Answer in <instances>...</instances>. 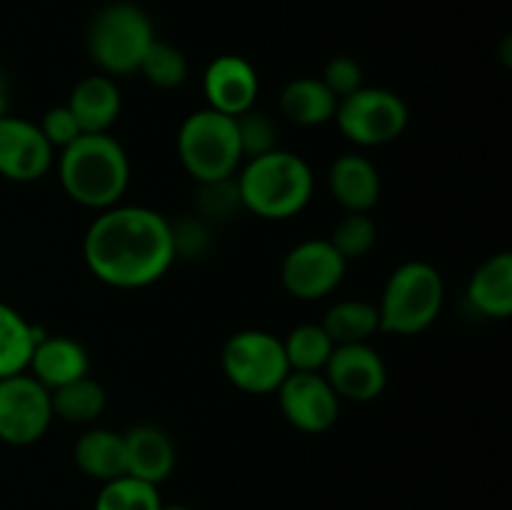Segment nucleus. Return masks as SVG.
<instances>
[{
    "label": "nucleus",
    "mask_w": 512,
    "mask_h": 510,
    "mask_svg": "<svg viewBox=\"0 0 512 510\" xmlns=\"http://www.w3.org/2000/svg\"><path fill=\"white\" fill-rule=\"evenodd\" d=\"M243 210L263 220H290L308 208L315 190V175L310 165L290 150L250 158L240 173H235Z\"/></svg>",
    "instance_id": "obj_3"
},
{
    "label": "nucleus",
    "mask_w": 512,
    "mask_h": 510,
    "mask_svg": "<svg viewBox=\"0 0 512 510\" xmlns=\"http://www.w3.org/2000/svg\"><path fill=\"white\" fill-rule=\"evenodd\" d=\"M335 125L345 140L360 148H380L408 128V105L398 93L388 88H358L355 93L338 100L333 115Z\"/></svg>",
    "instance_id": "obj_7"
},
{
    "label": "nucleus",
    "mask_w": 512,
    "mask_h": 510,
    "mask_svg": "<svg viewBox=\"0 0 512 510\" xmlns=\"http://www.w3.org/2000/svg\"><path fill=\"white\" fill-rule=\"evenodd\" d=\"M58 178L73 203L108 210L130 185V160L110 133H83L58 153Z\"/></svg>",
    "instance_id": "obj_2"
},
{
    "label": "nucleus",
    "mask_w": 512,
    "mask_h": 510,
    "mask_svg": "<svg viewBox=\"0 0 512 510\" xmlns=\"http://www.w3.org/2000/svg\"><path fill=\"white\" fill-rule=\"evenodd\" d=\"M138 73H143V78L160 90L180 88L188 80V58L178 45L155 38L140 60Z\"/></svg>",
    "instance_id": "obj_26"
},
{
    "label": "nucleus",
    "mask_w": 512,
    "mask_h": 510,
    "mask_svg": "<svg viewBox=\"0 0 512 510\" xmlns=\"http://www.w3.org/2000/svg\"><path fill=\"white\" fill-rule=\"evenodd\" d=\"M328 188L345 213H370L383 193L378 168L360 153H343L333 160L328 170Z\"/></svg>",
    "instance_id": "obj_15"
},
{
    "label": "nucleus",
    "mask_w": 512,
    "mask_h": 510,
    "mask_svg": "<svg viewBox=\"0 0 512 510\" xmlns=\"http://www.w3.org/2000/svg\"><path fill=\"white\" fill-rule=\"evenodd\" d=\"M328 240L350 263V260L365 258L375 248V243H378V225L370 218V213H345Z\"/></svg>",
    "instance_id": "obj_28"
},
{
    "label": "nucleus",
    "mask_w": 512,
    "mask_h": 510,
    "mask_svg": "<svg viewBox=\"0 0 512 510\" xmlns=\"http://www.w3.org/2000/svg\"><path fill=\"white\" fill-rule=\"evenodd\" d=\"M155 40L150 15L140 5L120 0L100 8L88 28V53L103 75L138 73L140 60Z\"/></svg>",
    "instance_id": "obj_6"
},
{
    "label": "nucleus",
    "mask_w": 512,
    "mask_h": 510,
    "mask_svg": "<svg viewBox=\"0 0 512 510\" xmlns=\"http://www.w3.org/2000/svg\"><path fill=\"white\" fill-rule=\"evenodd\" d=\"M320 325L335 345L370 343V338L380 330V315L368 300L350 298L330 305Z\"/></svg>",
    "instance_id": "obj_24"
},
{
    "label": "nucleus",
    "mask_w": 512,
    "mask_h": 510,
    "mask_svg": "<svg viewBox=\"0 0 512 510\" xmlns=\"http://www.w3.org/2000/svg\"><path fill=\"white\" fill-rule=\"evenodd\" d=\"M333 348L335 343L320 323L295 325L288 338H283L290 370H300V373H323Z\"/></svg>",
    "instance_id": "obj_25"
},
{
    "label": "nucleus",
    "mask_w": 512,
    "mask_h": 510,
    "mask_svg": "<svg viewBox=\"0 0 512 510\" xmlns=\"http://www.w3.org/2000/svg\"><path fill=\"white\" fill-rule=\"evenodd\" d=\"M160 505H163V498L158 493V485L120 475L103 483L93 510H160Z\"/></svg>",
    "instance_id": "obj_27"
},
{
    "label": "nucleus",
    "mask_w": 512,
    "mask_h": 510,
    "mask_svg": "<svg viewBox=\"0 0 512 510\" xmlns=\"http://www.w3.org/2000/svg\"><path fill=\"white\" fill-rule=\"evenodd\" d=\"M73 460L78 470L98 483L120 478L128 473L123 433L108 428H88L73 445Z\"/></svg>",
    "instance_id": "obj_20"
},
{
    "label": "nucleus",
    "mask_w": 512,
    "mask_h": 510,
    "mask_svg": "<svg viewBox=\"0 0 512 510\" xmlns=\"http://www.w3.org/2000/svg\"><path fill=\"white\" fill-rule=\"evenodd\" d=\"M445 303L443 275L425 260H408L390 273L378 300L380 330L393 335H418L438 320Z\"/></svg>",
    "instance_id": "obj_4"
},
{
    "label": "nucleus",
    "mask_w": 512,
    "mask_h": 510,
    "mask_svg": "<svg viewBox=\"0 0 512 510\" xmlns=\"http://www.w3.org/2000/svg\"><path fill=\"white\" fill-rule=\"evenodd\" d=\"M348 260L328 238H310L293 245L280 265V283L295 300H323L343 283Z\"/></svg>",
    "instance_id": "obj_10"
},
{
    "label": "nucleus",
    "mask_w": 512,
    "mask_h": 510,
    "mask_svg": "<svg viewBox=\"0 0 512 510\" xmlns=\"http://www.w3.org/2000/svg\"><path fill=\"white\" fill-rule=\"evenodd\" d=\"M55 150L38 123L3 115L0 118V175L13 183H35L53 168Z\"/></svg>",
    "instance_id": "obj_13"
},
{
    "label": "nucleus",
    "mask_w": 512,
    "mask_h": 510,
    "mask_svg": "<svg viewBox=\"0 0 512 510\" xmlns=\"http://www.w3.org/2000/svg\"><path fill=\"white\" fill-rule=\"evenodd\" d=\"M235 125H238L243 160L258 158V155H265L278 148V128H275L270 115L263 113V110L250 108L248 113L235 118Z\"/></svg>",
    "instance_id": "obj_29"
},
{
    "label": "nucleus",
    "mask_w": 512,
    "mask_h": 510,
    "mask_svg": "<svg viewBox=\"0 0 512 510\" xmlns=\"http://www.w3.org/2000/svg\"><path fill=\"white\" fill-rule=\"evenodd\" d=\"M83 258L100 283L138 290L158 283L178 260L173 223L145 205L100 210L83 238Z\"/></svg>",
    "instance_id": "obj_1"
},
{
    "label": "nucleus",
    "mask_w": 512,
    "mask_h": 510,
    "mask_svg": "<svg viewBox=\"0 0 512 510\" xmlns=\"http://www.w3.org/2000/svg\"><path fill=\"white\" fill-rule=\"evenodd\" d=\"M275 393L283 418L300 433H325L340 415V398L323 373L290 370Z\"/></svg>",
    "instance_id": "obj_11"
},
{
    "label": "nucleus",
    "mask_w": 512,
    "mask_h": 510,
    "mask_svg": "<svg viewBox=\"0 0 512 510\" xmlns=\"http://www.w3.org/2000/svg\"><path fill=\"white\" fill-rule=\"evenodd\" d=\"M50 403H53V418L70 425H93L105 413L108 393L93 375H85L50 390Z\"/></svg>",
    "instance_id": "obj_23"
},
{
    "label": "nucleus",
    "mask_w": 512,
    "mask_h": 510,
    "mask_svg": "<svg viewBox=\"0 0 512 510\" xmlns=\"http://www.w3.org/2000/svg\"><path fill=\"white\" fill-rule=\"evenodd\" d=\"M220 365L225 378L250 395L275 393L290 373L283 340L255 328L230 335L220 353Z\"/></svg>",
    "instance_id": "obj_8"
},
{
    "label": "nucleus",
    "mask_w": 512,
    "mask_h": 510,
    "mask_svg": "<svg viewBox=\"0 0 512 510\" xmlns=\"http://www.w3.org/2000/svg\"><path fill=\"white\" fill-rule=\"evenodd\" d=\"M280 113L295 125L303 128H315V125H325L333 120L335 108H338V98L325 88L320 78H295L280 90Z\"/></svg>",
    "instance_id": "obj_21"
},
{
    "label": "nucleus",
    "mask_w": 512,
    "mask_h": 510,
    "mask_svg": "<svg viewBox=\"0 0 512 510\" xmlns=\"http://www.w3.org/2000/svg\"><path fill=\"white\" fill-rule=\"evenodd\" d=\"M50 390L25 373L0 378V440L15 448L33 445L53 423Z\"/></svg>",
    "instance_id": "obj_9"
},
{
    "label": "nucleus",
    "mask_w": 512,
    "mask_h": 510,
    "mask_svg": "<svg viewBox=\"0 0 512 510\" xmlns=\"http://www.w3.org/2000/svg\"><path fill=\"white\" fill-rule=\"evenodd\" d=\"M200 210L210 218H225V215H233V210H243L235 178L200 185Z\"/></svg>",
    "instance_id": "obj_32"
},
{
    "label": "nucleus",
    "mask_w": 512,
    "mask_h": 510,
    "mask_svg": "<svg viewBox=\"0 0 512 510\" xmlns=\"http://www.w3.org/2000/svg\"><path fill=\"white\" fill-rule=\"evenodd\" d=\"M28 373L48 390L68 385L90 375V355L83 345L68 335L40 333L33 348Z\"/></svg>",
    "instance_id": "obj_16"
},
{
    "label": "nucleus",
    "mask_w": 512,
    "mask_h": 510,
    "mask_svg": "<svg viewBox=\"0 0 512 510\" xmlns=\"http://www.w3.org/2000/svg\"><path fill=\"white\" fill-rule=\"evenodd\" d=\"M160 510H193V508L185 503H163L160 505Z\"/></svg>",
    "instance_id": "obj_34"
},
{
    "label": "nucleus",
    "mask_w": 512,
    "mask_h": 510,
    "mask_svg": "<svg viewBox=\"0 0 512 510\" xmlns=\"http://www.w3.org/2000/svg\"><path fill=\"white\" fill-rule=\"evenodd\" d=\"M10 113V80L8 75L0 70V118Z\"/></svg>",
    "instance_id": "obj_33"
},
{
    "label": "nucleus",
    "mask_w": 512,
    "mask_h": 510,
    "mask_svg": "<svg viewBox=\"0 0 512 510\" xmlns=\"http://www.w3.org/2000/svg\"><path fill=\"white\" fill-rule=\"evenodd\" d=\"M323 375L335 395L350 403H373L388 385V368L370 343L335 345Z\"/></svg>",
    "instance_id": "obj_12"
},
{
    "label": "nucleus",
    "mask_w": 512,
    "mask_h": 510,
    "mask_svg": "<svg viewBox=\"0 0 512 510\" xmlns=\"http://www.w3.org/2000/svg\"><path fill=\"white\" fill-rule=\"evenodd\" d=\"M260 78L243 55H218L203 73V95L210 110L238 118L255 108Z\"/></svg>",
    "instance_id": "obj_14"
},
{
    "label": "nucleus",
    "mask_w": 512,
    "mask_h": 510,
    "mask_svg": "<svg viewBox=\"0 0 512 510\" xmlns=\"http://www.w3.org/2000/svg\"><path fill=\"white\" fill-rule=\"evenodd\" d=\"M65 105L75 115L83 133H108L118 120L123 98L118 83L110 75L98 73L78 80Z\"/></svg>",
    "instance_id": "obj_18"
},
{
    "label": "nucleus",
    "mask_w": 512,
    "mask_h": 510,
    "mask_svg": "<svg viewBox=\"0 0 512 510\" xmlns=\"http://www.w3.org/2000/svg\"><path fill=\"white\" fill-rule=\"evenodd\" d=\"M468 303L485 318L508 320L512 315V255H490L475 268L468 283Z\"/></svg>",
    "instance_id": "obj_19"
},
{
    "label": "nucleus",
    "mask_w": 512,
    "mask_h": 510,
    "mask_svg": "<svg viewBox=\"0 0 512 510\" xmlns=\"http://www.w3.org/2000/svg\"><path fill=\"white\" fill-rule=\"evenodd\" d=\"M178 158L198 185L235 178L243 163L235 118L210 108L190 113L178 130Z\"/></svg>",
    "instance_id": "obj_5"
},
{
    "label": "nucleus",
    "mask_w": 512,
    "mask_h": 510,
    "mask_svg": "<svg viewBox=\"0 0 512 510\" xmlns=\"http://www.w3.org/2000/svg\"><path fill=\"white\" fill-rule=\"evenodd\" d=\"M40 133L45 135V140L50 143V148L53 150H63L68 148L73 140H78L80 135H83V130H80L78 120H75V115L70 113L68 105H55V108L45 110L43 120L38 123Z\"/></svg>",
    "instance_id": "obj_31"
},
{
    "label": "nucleus",
    "mask_w": 512,
    "mask_h": 510,
    "mask_svg": "<svg viewBox=\"0 0 512 510\" xmlns=\"http://www.w3.org/2000/svg\"><path fill=\"white\" fill-rule=\"evenodd\" d=\"M320 80L340 100L345 95L355 93L358 88H363V68H360V63L353 55H335V58L325 63Z\"/></svg>",
    "instance_id": "obj_30"
},
{
    "label": "nucleus",
    "mask_w": 512,
    "mask_h": 510,
    "mask_svg": "<svg viewBox=\"0 0 512 510\" xmlns=\"http://www.w3.org/2000/svg\"><path fill=\"white\" fill-rule=\"evenodd\" d=\"M43 330L35 328L13 305L0 303V378L25 373Z\"/></svg>",
    "instance_id": "obj_22"
},
{
    "label": "nucleus",
    "mask_w": 512,
    "mask_h": 510,
    "mask_svg": "<svg viewBox=\"0 0 512 510\" xmlns=\"http://www.w3.org/2000/svg\"><path fill=\"white\" fill-rule=\"evenodd\" d=\"M125 458H128L130 478L145 480L150 485H160L173 475L178 453L175 443L158 425H135L125 430Z\"/></svg>",
    "instance_id": "obj_17"
}]
</instances>
